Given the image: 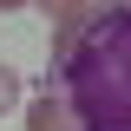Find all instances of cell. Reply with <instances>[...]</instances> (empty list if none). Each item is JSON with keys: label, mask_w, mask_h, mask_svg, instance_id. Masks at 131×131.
I'll list each match as a JSON object with an SVG mask.
<instances>
[{"label": "cell", "mask_w": 131, "mask_h": 131, "mask_svg": "<svg viewBox=\"0 0 131 131\" xmlns=\"http://www.w3.org/2000/svg\"><path fill=\"white\" fill-rule=\"evenodd\" d=\"M52 79L79 131H131V7H98L52 26Z\"/></svg>", "instance_id": "6da1fadb"}, {"label": "cell", "mask_w": 131, "mask_h": 131, "mask_svg": "<svg viewBox=\"0 0 131 131\" xmlns=\"http://www.w3.org/2000/svg\"><path fill=\"white\" fill-rule=\"evenodd\" d=\"M13 105H20V72L0 66V112H13Z\"/></svg>", "instance_id": "277c9868"}, {"label": "cell", "mask_w": 131, "mask_h": 131, "mask_svg": "<svg viewBox=\"0 0 131 131\" xmlns=\"http://www.w3.org/2000/svg\"><path fill=\"white\" fill-rule=\"evenodd\" d=\"M13 7H26V0H0V13H13Z\"/></svg>", "instance_id": "5b68a950"}, {"label": "cell", "mask_w": 131, "mask_h": 131, "mask_svg": "<svg viewBox=\"0 0 131 131\" xmlns=\"http://www.w3.org/2000/svg\"><path fill=\"white\" fill-rule=\"evenodd\" d=\"M26 131H79V118L66 112L59 92H39V98L26 105Z\"/></svg>", "instance_id": "7a4b0ae2"}, {"label": "cell", "mask_w": 131, "mask_h": 131, "mask_svg": "<svg viewBox=\"0 0 131 131\" xmlns=\"http://www.w3.org/2000/svg\"><path fill=\"white\" fill-rule=\"evenodd\" d=\"M39 7H46L52 26H79V20H85V13H98L105 0H39Z\"/></svg>", "instance_id": "3957f363"}, {"label": "cell", "mask_w": 131, "mask_h": 131, "mask_svg": "<svg viewBox=\"0 0 131 131\" xmlns=\"http://www.w3.org/2000/svg\"><path fill=\"white\" fill-rule=\"evenodd\" d=\"M112 7H131V0H112Z\"/></svg>", "instance_id": "8992f818"}]
</instances>
